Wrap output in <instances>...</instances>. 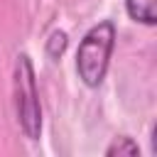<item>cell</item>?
<instances>
[{
    "label": "cell",
    "instance_id": "2",
    "mask_svg": "<svg viewBox=\"0 0 157 157\" xmlns=\"http://www.w3.org/2000/svg\"><path fill=\"white\" fill-rule=\"evenodd\" d=\"M12 91H15V110L17 123L22 132L29 140H39L42 135V105H39V91L34 81V69L27 54H20L15 61L12 74Z\"/></svg>",
    "mask_w": 157,
    "mask_h": 157
},
{
    "label": "cell",
    "instance_id": "4",
    "mask_svg": "<svg viewBox=\"0 0 157 157\" xmlns=\"http://www.w3.org/2000/svg\"><path fill=\"white\" fill-rule=\"evenodd\" d=\"M105 155L108 157H120V155H128V157H132V155H140V147L130 140V137H118L113 145H108V150H105Z\"/></svg>",
    "mask_w": 157,
    "mask_h": 157
},
{
    "label": "cell",
    "instance_id": "3",
    "mask_svg": "<svg viewBox=\"0 0 157 157\" xmlns=\"http://www.w3.org/2000/svg\"><path fill=\"white\" fill-rule=\"evenodd\" d=\"M125 10L135 22L142 25L157 22V0H125Z\"/></svg>",
    "mask_w": 157,
    "mask_h": 157
},
{
    "label": "cell",
    "instance_id": "5",
    "mask_svg": "<svg viewBox=\"0 0 157 157\" xmlns=\"http://www.w3.org/2000/svg\"><path fill=\"white\" fill-rule=\"evenodd\" d=\"M64 49H66V34H64V32H52V37H49V42H47L49 56L59 59V56L64 54Z\"/></svg>",
    "mask_w": 157,
    "mask_h": 157
},
{
    "label": "cell",
    "instance_id": "1",
    "mask_svg": "<svg viewBox=\"0 0 157 157\" xmlns=\"http://www.w3.org/2000/svg\"><path fill=\"white\" fill-rule=\"evenodd\" d=\"M113 44H115V25L110 20L93 25L81 39L78 52H76V71L86 86L96 88L103 83Z\"/></svg>",
    "mask_w": 157,
    "mask_h": 157
}]
</instances>
